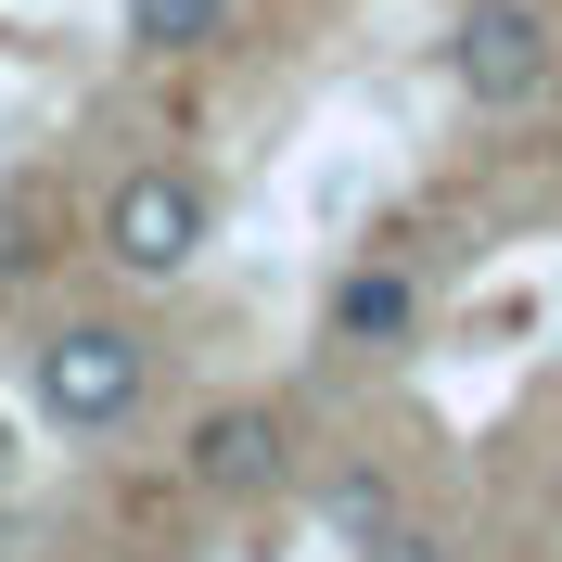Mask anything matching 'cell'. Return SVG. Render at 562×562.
<instances>
[{"label":"cell","mask_w":562,"mask_h":562,"mask_svg":"<svg viewBox=\"0 0 562 562\" xmlns=\"http://www.w3.org/2000/svg\"><path fill=\"white\" fill-rule=\"evenodd\" d=\"M205 231H217V205H205V179L192 167H128L103 192V256L128 281H179L192 256H205Z\"/></svg>","instance_id":"3957f363"},{"label":"cell","mask_w":562,"mask_h":562,"mask_svg":"<svg viewBox=\"0 0 562 562\" xmlns=\"http://www.w3.org/2000/svg\"><path fill=\"white\" fill-rule=\"evenodd\" d=\"M333 525H346V537L396 525V486H384V473H346V486H333Z\"/></svg>","instance_id":"52a82bcc"},{"label":"cell","mask_w":562,"mask_h":562,"mask_svg":"<svg viewBox=\"0 0 562 562\" xmlns=\"http://www.w3.org/2000/svg\"><path fill=\"white\" fill-rule=\"evenodd\" d=\"M409 333H422V281L396 256H358L333 281V346H409Z\"/></svg>","instance_id":"5b68a950"},{"label":"cell","mask_w":562,"mask_h":562,"mask_svg":"<svg viewBox=\"0 0 562 562\" xmlns=\"http://www.w3.org/2000/svg\"><path fill=\"white\" fill-rule=\"evenodd\" d=\"M281 460H294L281 409H205V422H192V486H205V498H256V486H281Z\"/></svg>","instance_id":"277c9868"},{"label":"cell","mask_w":562,"mask_h":562,"mask_svg":"<svg viewBox=\"0 0 562 562\" xmlns=\"http://www.w3.org/2000/svg\"><path fill=\"white\" fill-rule=\"evenodd\" d=\"M231 26V0H128V52H205Z\"/></svg>","instance_id":"8992f818"},{"label":"cell","mask_w":562,"mask_h":562,"mask_svg":"<svg viewBox=\"0 0 562 562\" xmlns=\"http://www.w3.org/2000/svg\"><path fill=\"white\" fill-rule=\"evenodd\" d=\"M448 77H460L486 115H525L537 90L562 77V26H550V0H473V13L448 26Z\"/></svg>","instance_id":"7a4b0ae2"},{"label":"cell","mask_w":562,"mask_h":562,"mask_svg":"<svg viewBox=\"0 0 562 562\" xmlns=\"http://www.w3.org/2000/svg\"><path fill=\"white\" fill-rule=\"evenodd\" d=\"M358 550H371V562H448V537H435V525H371Z\"/></svg>","instance_id":"ba28073f"},{"label":"cell","mask_w":562,"mask_h":562,"mask_svg":"<svg viewBox=\"0 0 562 562\" xmlns=\"http://www.w3.org/2000/svg\"><path fill=\"white\" fill-rule=\"evenodd\" d=\"M140 384H154V358H140L128 319H52L26 346V409L65 422V435H115L140 409Z\"/></svg>","instance_id":"6da1fadb"}]
</instances>
